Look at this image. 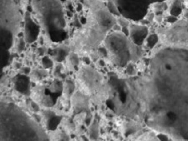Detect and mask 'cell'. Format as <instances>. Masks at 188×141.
I'll list each match as a JSON object with an SVG mask.
<instances>
[]
</instances>
